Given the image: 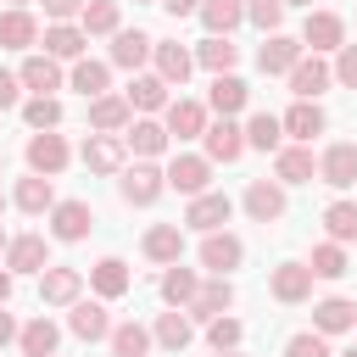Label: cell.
Masks as SVG:
<instances>
[{"mask_svg": "<svg viewBox=\"0 0 357 357\" xmlns=\"http://www.w3.org/2000/svg\"><path fill=\"white\" fill-rule=\"evenodd\" d=\"M307 268H312V279H346V273H351V257H346V245L324 240V245H312Z\"/></svg>", "mask_w": 357, "mask_h": 357, "instance_id": "43", "label": "cell"}, {"mask_svg": "<svg viewBox=\"0 0 357 357\" xmlns=\"http://www.w3.org/2000/svg\"><path fill=\"white\" fill-rule=\"evenodd\" d=\"M17 78H22V89H33V95H56V89L67 84V73H61V61H56V56H45V50H33V56H22V67H17Z\"/></svg>", "mask_w": 357, "mask_h": 357, "instance_id": "19", "label": "cell"}, {"mask_svg": "<svg viewBox=\"0 0 357 357\" xmlns=\"http://www.w3.org/2000/svg\"><path fill=\"white\" fill-rule=\"evenodd\" d=\"M17 346H22V357H56V346H61V329L39 312L33 324H22V335H17Z\"/></svg>", "mask_w": 357, "mask_h": 357, "instance_id": "40", "label": "cell"}, {"mask_svg": "<svg viewBox=\"0 0 357 357\" xmlns=\"http://www.w3.org/2000/svg\"><path fill=\"white\" fill-rule=\"evenodd\" d=\"M11 201H17V212H28V218H45V212H56V184L50 178H39V173H28V178H17V190H11Z\"/></svg>", "mask_w": 357, "mask_h": 357, "instance_id": "26", "label": "cell"}, {"mask_svg": "<svg viewBox=\"0 0 357 357\" xmlns=\"http://www.w3.org/2000/svg\"><path fill=\"white\" fill-rule=\"evenodd\" d=\"M335 84L357 89V45H340V50H335Z\"/></svg>", "mask_w": 357, "mask_h": 357, "instance_id": "50", "label": "cell"}, {"mask_svg": "<svg viewBox=\"0 0 357 357\" xmlns=\"http://www.w3.org/2000/svg\"><path fill=\"white\" fill-rule=\"evenodd\" d=\"M201 156L218 167V162H240L245 156V123H234V117H218V123H206V134H201Z\"/></svg>", "mask_w": 357, "mask_h": 357, "instance_id": "6", "label": "cell"}, {"mask_svg": "<svg viewBox=\"0 0 357 357\" xmlns=\"http://www.w3.org/2000/svg\"><path fill=\"white\" fill-rule=\"evenodd\" d=\"M318 178H324L329 190H351V184H357V145H351V139H335V145L318 156Z\"/></svg>", "mask_w": 357, "mask_h": 357, "instance_id": "17", "label": "cell"}, {"mask_svg": "<svg viewBox=\"0 0 357 357\" xmlns=\"http://www.w3.org/2000/svg\"><path fill=\"white\" fill-rule=\"evenodd\" d=\"M284 357H335V351H329V335H318V329H296V335L284 340Z\"/></svg>", "mask_w": 357, "mask_h": 357, "instance_id": "49", "label": "cell"}, {"mask_svg": "<svg viewBox=\"0 0 357 357\" xmlns=\"http://www.w3.org/2000/svg\"><path fill=\"white\" fill-rule=\"evenodd\" d=\"M128 262L123 257H100L95 268H89V290L100 296V301H117V296H128Z\"/></svg>", "mask_w": 357, "mask_h": 357, "instance_id": "32", "label": "cell"}, {"mask_svg": "<svg viewBox=\"0 0 357 357\" xmlns=\"http://www.w3.org/2000/svg\"><path fill=\"white\" fill-rule=\"evenodd\" d=\"M6 251H11V234H6V229H0V262H6Z\"/></svg>", "mask_w": 357, "mask_h": 357, "instance_id": "56", "label": "cell"}, {"mask_svg": "<svg viewBox=\"0 0 357 357\" xmlns=\"http://www.w3.org/2000/svg\"><path fill=\"white\" fill-rule=\"evenodd\" d=\"M201 268H206V279H229L240 262H245V240L240 234H229V229H218V234H201Z\"/></svg>", "mask_w": 357, "mask_h": 357, "instance_id": "2", "label": "cell"}, {"mask_svg": "<svg viewBox=\"0 0 357 357\" xmlns=\"http://www.w3.org/2000/svg\"><path fill=\"white\" fill-rule=\"evenodd\" d=\"M240 206H245L251 223H279L290 201H284V184H279V178H251L245 195H240Z\"/></svg>", "mask_w": 357, "mask_h": 357, "instance_id": "7", "label": "cell"}, {"mask_svg": "<svg viewBox=\"0 0 357 357\" xmlns=\"http://www.w3.org/2000/svg\"><path fill=\"white\" fill-rule=\"evenodd\" d=\"M22 123H28L33 134L61 128V100H56V95H28V100H22Z\"/></svg>", "mask_w": 357, "mask_h": 357, "instance_id": "45", "label": "cell"}, {"mask_svg": "<svg viewBox=\"0 0 357 357\" xmlns=\"http://www.w3.org/2000/svg\"><path fill=\"white\" fill-rule=\"evenodd\" d=\"M117 195H123V206H156L167 195V173L156 162H134L117 173Z\"/></svg>", "mask_w": 357, "mask_h": 357, "instance_id": "1", "label": "cell"}, {"mask_svg": "<svg viewBox=\"0 0 357 357\" xmlns=\"http://www.w3.org/2000/svg\"><path fill=\"white\" fill-rule=\"evenodd\" d=\"M0 112H22V78L0 67Z\"/></svg>", "mask_w": 357, "mask_h": 357, "instance_id": "51", "label": "cell"}, {"mask_svg": "<svg viewBox=\"0 0 357 357\" xmlns=\"http://www.w3.org/2000/svg\"><path fill=\"white\" fill-rule=\"evenodd\" d=\"M195 67H206L212 78H223V73H234V67H240V45H234V39L206 33V39L195 45Z\"/></svg>", "mask_w": 357, "mask_h": 357, "instance_id": "35", "label": "cell"}, {"mask_svg": "<svg viewBox=\"0 0 357 357\" xmlns=\"http://www.w3.org/2000/svg\"><path fill=\"white\" fill-rule=\"evenodd\" d=\"M301 45H307L312 56L340 50V45H346V17H340V11H307V22H301Z\"/></svg>", "mask_w": 357, "mask_h": 357, "instance_id": "9", "label": "cell"}, {"mask_svg": "<svg viewBox=\"0 0 357 357\" xmlns=\"http://www.w3.org/2000/svg\"><path fill=\"white\" fill-rule=\"evenodd\" d=\"M201 28L206 33H218V39H229L240 22H245V0H201Z\"/></svg>", "mask_w": 357, "mask_h": 357, "instance_id": "37", "label": "cell"}, {"mask_svg": "<svg viewBox=\"0 0 357 357\" xmlns=\"http://www.w3.org/2000/svg\"><path fill=\"white\" fill-rule=\"evenodd\" d=\"M162 173H167V190H178V195H190V201L212 190V162H206V156H195V151H178Z\"/></svg>", "mask_w": 357, "mask_h": 357, "instance_id": "4", "label": "cell"}, {"mask_svg": "<svg viewBox=\"0 0 357 357\" xmlns=\"http://www.w3.org/2000/svg\"><path fill=\"white\" fill-rule=\"evenodd\" d=\"M123 145H128V151H134L139 162H156V156H162V151H167L173 139H167V128H162L156 117H134V123L123 128Z\"/></svg>", "mask_w": 357, "mask_h": 357, "instance_id": "23", "label": "cell"}, {"mask_svg": "<svg viewBox=\"0 0 357 357\" xmlns=\"http://www.w3.org/2000/svg\"><path fill=\"white\" fill-rule=\"evenodd\" d=\"M151 335H156V346H162V351H184V346L195 340V318H190V312H178V307H167V312H156Z\"/></svg>", "mask_w": 357, "mask_h": 357, "instance_id": "33", "label": "cell"}, {"mask_svg": "<svg viewBox=\"0 0 357 357\" xmlns=\"http://www.w3.org/2000/svg\"><path fill=\"white\" fill-rule=\"evenodd\" d=\"M340 357H357V346H346V351H340Z\"/></svg>", "mask_w": 357, "mask_h": 357, "instance_id": "58", "label": "cell"}, {"mask_svg": "<svg viewBox=\"0 0 357 357\" xmlns=\"http://www.w3.org/2000/svg\"><path fill=\"white\" fill-rule=\"evenodd\" d=\"M284 84H290V95H296V100H318V95L335 84V67H329L324 56H301V61L290 67V78H284Z\"/></svg>", "mask_w": 357, "mask_h": 357, "instance_id": "14", "label": "cell"}, {"mask_svg": "<svg viewBox=\"0 0 357 357\" xmlns=\"http://www.w3.org/2000/svg\"><path fill=\"white\" fill-rule=\"evenodd\" d=\"M229 218H234V201H229L223 190H206V195H195V201L184 206V218H178V223H184V229H195V234H218Z\"/></svg>", "mask_w": 357, "mask_h": 357, "instance_id": "8", "label": "cell"}, {"mask_svg": "<svg viewBox=\"0 0 357 357\" xmlns=\"http://www.w3.org/2000/svg\"><path fill=\"white\" fill-rule=\"evenodd\" d=\"M78 156H84V167H89V173H123V167H128V162H123V156H128L123 134H89Z\"/></svg>", "mask_w": 357, "mask_h": 357, "instance_id": "20", "label": "cell"}, {"mask_svg": "<svg viewBox=\"0 0 357 357\" xmlns=\"http://www.w3.org/2000/svg\"><path fill=\"white\" fill-rule=\"evenodd\" d=\"M128 123H134L128 95H100V100H89V128H95V134H123Z\"/></svg>", "mask_w": 357, "mask_h": 357, "instance_id": "31", "label": "cell"}, {"mask_svg": "<svg viewBox=\"0 0 357 357\" xmlns=\"http://www.w3.org/2000/svg\"><path fill=\"white\" fill-rule=\"evenodd\" d=\"M229 307H234V284H229V279H201V290H195V301H190L184 312H190L195 324H212V318H223Z\"/></svg>", "mask_w": 357, "mask_h": 357, "instance_id": "24", "label": "cell"}, {"mask_svg": "<svg viewBox=\"0 0 357 357\" xmlns=\"http://www.w3.org/2000/svg\"><path fill=\"white\" fill-rule=\"evenodd\" d=\"M151 50H156V39L145 33V28H117L112 33V67H123V73H139L145 61H151Z\"/></svg>", "mask_w": 357, "mask_h": 357, "instance_id": "13", "label": "cell"}, {"mask_svg": "<svg viewBox=\"0 0 357 357\" xmlns=\"http://www.w3.org/2000/svg\"><path fill=\"white\" fill-rule=\"evenodd\" d=\"M284 6H307V11H312V0H284Z\"/></svg>", "mask_w": 357, "mask_h": 357, "instance_id": "57", "label": "cell"}, {"mask_svg": "<svg viewBox=\"0 0 357 357\" xmlns=\"http://www.w3.org/2000/svg\"><path fill=\"white\" fill-rule=\"evenodd\" d=\"M39 6H45V17H50V22H78L89 0H39Z\"/></svg>", "mask_w": 357, "mask_h": 357, "instance_id": "52", "label": "cell"}, {"mask_svg": "<svg viewBox=\"0 0 357 357\" xmlns=\"http://www.w3.org/2000/svg\"><path fill=\"white\" fill-rule=\"evenodd\" d=\"M39 301H45V307H73V301H84V273L50 262V268L39 273Z\"/></svg>", "mask_w": 357, "mask_h": 357, "instance_id": "11", "label": "cell"}, {"mask_svg": "<svg viewBox=\"0 0 357 357\" xmlns=\"http://www.w3.org/2000/svg\"><path fill=\"white\" fill-rule=\"evenodd\" d=\"M324 234L335 245H351L357 240V201H329L324 206Z\"/></svg>", "mask_w": 357, "mask_h": 357, "instance_id": "44", "label": "cell"}, {"mask_svg": "<svg viewBox=\"0 0 357 357\" xmlns=\"http://www.w3.org/2000/svg\"><path fill=\"white\" fill-rule=\"evenodd\" d=\"M195 290H201V273H195V268H184V262L162 268V301H167V307L184 312V307L195 301Z\"/></svg>", "mask_w": 357, "mask_h": 357, "instance_id": "38", "label": "cell"}, {"mask_svg": "<svg viewBox=\"0 0 357 357\" xmlns=\"http://www.w3.org/2000/svg\"><path fill=\"white\" fill-rule=\"evenodd\" d=\"M0 212H6V195H0Z\"/></svg>", "mask_w": 357, "mask_h": 357, "instance_id": "63", "label": "cell"}, {"mask_svg": "<svg viewBox=\"0 0 357 357\" xmlns=\"http://www.w3.org/2000/svg\"><path fill=\"white\" fill-rule=\"evenodd\" d=\"M22 156H28V173H39V178H56V173L73 162V145H67V139L50 128V134H28Z\"/></svg>", "mask_w": 357, "mask_h": 357, "instance_id": "3", "label": "cell"}, {"mask_svg": "<svg viewBox=\"0 0 357 357\" xmlns=\"http://www.w3.org/2000/svg\"><path fill=\"white\" fill-rule=\"evenodd\" d=\"M17 335H22V329H17V318H11V312H6V307H0V346H11V340H17Z\"/></svg>", "mask_w": 357, "mask_h": 357, "instance_id": "54", "label": "cell"}, {"mask_svg": "<svg viewBox=\"0 0 357 357\" xmlns=\"http://www.w3.org/2000/svg\"><path fill=\"white\" fill-rule=\"evenodd\" d=\"M162 128H167V139H201V134H206V106H201V100H190V95L167 100Z\"/></svg>", "mask_w": 357, "mask_h": 357, "instance_id": "15", "label": "cell"}, {"mask_svg": "<svg viewBox=\"0 0 357 357\" xmlns=\"http://www.w3.org/2000/svg\"><path fill=\"white\" fill-rule=\"evenodd\" d=\"M11 284H17V273H11V268H6V262H0V307H6V301H11Z\"/></svg>", "mask_w": 357, "mask_h": 357, "instance_id": "55", "label": "cell"}, {"mask_svg": "<svg viewBox=\"0 0 357 357\" xmlns=\"http://www.w3.org/2000/svg\"><path fill=\"white\" fill-rule=\"evenodd\" d=\"M56 357H61V351H56Z\"/></svg>", "mask_w": 357, "mask_h": 357, "instance_id": "64", "label": "cell"}, {"mask_svg": "<svg viewBox=\"0 0 357 357\" xmlns=\"http://www.w3.org/2000/svg\"><path fill=\"white\" fill-rule=\"evenodd\" d=\"M67 329L78 335V340H112V312H106V301L95 296V301H73L67 307Z\"/></svg>", "mask_w": 357, "mask_h": 357, "instance_id": "16", "label": "cell"}, {"mask_svg": "<svg viewBox=\"0 0 357 357\" xmlns=\"http://www.w3.org/2000/svg\"><path fill=\"white\" fill-rule=\"evenodd\" d=\"M206 340H212V351H240V340H245V324L223 312V318H212V324H206Z\"/></svg>", "mask_w": 357, "mask_h": 357, "instance_id": "47", "label": "cell"}, {"mask_svg": "<svg viewBox=\"0 0 357 357\" xmlns=\"http://www.w3.org/2000/svg\"><path fill=\"white\" fill-rule=\"evenodd\" d=\"M11 6H17V11H28V0H11Z\"/></svg>", "mask_w": 357, "mask_h": 357, "instance_id": "60", "label": "cell"}, {"mask_svg": "<svg viewBox=\"0 0 357 357\" xmlns=\"http://www.w3.org/2000/svg\"><path fill=\"white\" fill-rule=\"evenodd\" d=\"M312 329H318V335H346V329H357V301H346V296L312 301Z\"/></svg>", "mask_w": 357, "mask_h": 357, "instance_id": "28", "label": "cell"}, {"mask_svg": "<svg viewBox=\"0 0 357 357\" xmlns=\"http://www.w3.org/2000/svg\"><path fill=\"white\" fill-rule=\"evenodd\" d=\"M273 178H279V184H312V178H318L312 145H279V151H273Z\"/></svg>", "mask_w": 357, "mask_h": 357, "instance_id": "21", "label": "cell"}, {"mask_svg": "<svg viewBox=\"0 0 357 357\" xmlns=\"http://www.w3.org/2000/svg\"><path fill=\"white\" fill-rule=\"evenodd\" d=\"M268 290H273V301L301 307V301H312V268H307V262H279V268L268 273Z\"/></svg>", "mask_w": 357, "mask_h": 357, "instance_id": "12", "label": "cell"}, {"mask_svg": "<svg viewBox=\"0 0 357 357\" xmlns=\"http://www.w3.org/2000/svg\"><path fill=\"white\" fill-rule=\"evenodd\" d=\"M212 357H240V351H212Z\"/></svg>", "mask_w": 357, "mask_h": 357, "instance_id": "59", "label": "cell"}, {"mask_svg": "<svg viewBox=\"0 0 357 357\" xmlns=\"http://www.w3.org/2000/svg\"><path fill=\"white\" fill-rule=\"evenodd\" d=\"M84 45H89V33L78 22H50L45 28V56H56V61H84Z\"/></svg>", "mask_w": 357, "mask_h": 357, "instance_id": "34", "label": "cell"}, {"mask_svg": "<svg viewBox=\"0 0 357 357\" xmlns=\"http://www.w3.org/2000/svg\"><path fill=\"white\" fill-rule=\"evenodd\" d=\"M6 268H11V273H45V268H50V245H45V234H11Z\"/></svg>", "mask_w": 357, "mask_h": 357, "instance_id": "27", "label": "cell"}, {"mask_svg": "<svg viewBox=\"0 0 357 357\" xmlns=\"http://www.w3.org/2000/svg\"><path fill=\"white\" fill-rule=\"evenodd\" d=\"M0 45H6V50H33V45H39V22H33L28 11L6 6V11H0Z\"/></svg>", "mask_w": 357, "mask_h": 357, "instance_id": "39", "label": "cell"}, {"mask_svg": "<svg viewBox=\"0 0 357 357\" xmlns=\"http://www.w3.org/2000/svg\"><path fill=\"white\" fill-rule=\"evenodd\" d=\"M145 6H162V0H145Z\"/></svg>", "mask_w": 357, "mask_h": 357, "instance_id": "61", "label": "cell"}, {"mask_svg": "<svg viewBox=\"0 0 357 357\" xmlns=\"http://www.w3.org/2000/svg\"><path fill=\"white\" fill-rule=\"evenodd\" d=\"M0 173H6V156H0Z\"/></svg>", "mask_w": 357, "mask_h": 357, "instance_id": "62", "label": "cell"}, {"mask_svg": "<svg viewBox=\"0 0 357 357\" xmlns=\"http://www.w3.org/2000/svg\"><path fill=\"white\" fill-rule=\"evenodd\" d=\"M279 123H284V134H290L296 145H312V139L329 128V117H324V106H318V100H296Z\"/></svg>", "mask_w": 357, "mask_h": 357, "instance_id": "25", "label": "cell"}, {"mask_svg": "<svg viewBox=\"0 0 357 357\" xmlns=\"http://www.w3.org/2000/svg\"><path fill=\"white\" fill-rule=\"evenodd\" d=\"M123 95H128V106H134L139 117H151V112H167V84H162L156 73H134Z\"/></svg>", "mask_w": 357, "mask_h": 357, "instance_id": "36", "label": "cell"}, {"mask_svg": "<svg viewBox=\"0 0 357 357\" xmlns=\"http://www.w3.org/2000/svg\"><path fill=\"white\" fill-rule=\"evenodd\" d=\"M245 100H251V89H245V78H234V73L212 78V89H206V112H218V117H240Z\"/></svg>", "mask_w": 357, "mask_h": 357, "instance_id": "30", "label": "cell"}, {"mask_svg": "<svg viewBox=\"0 0 357 357\" xmlns=\"http://www.w3.org/2000/svg\"><path fill=\"white\" fill-rule=\"evenodd\" d=\"M106 346H112V357H151L156 335H151L145 324H134V318H128V324H117V329H112V340H106Z\"/></svg>", "mask_w": 357, "mask_h": 357, "instance_id": "42", "label": "cell"}, {"mask_svg": "<svg viewBox=\"0 0 357 357\" xmlns=\"http://www.w3.org/2000/svg\"><path fill=\"white\" fill-rule=\"evenodd\" d=\"M139 251H145L151 262H162V268L184 262V223H151L145 240H139Z\"/></svg>", "mask_w": 357, "mask_h": 357, "instance_id": "22", "label": "cell"}, {"mask_svg": "<svg viewBox=\"0 0 357 357\" xmlns=\"http://www.w3.org/2000/svg\"><path fill=\"white\" fill-rule=\"evenodd\" d=\"M284 145V123L273 112H251L245 117V151H279Z\"/></svg>", "mask_w": 357, "mask_h": 357, "instance_id": "41", "label": "cell"}, {"mask_svg": "<svg viewBox=\"0 0 357 357\" xmlns=\"http://www.w3.org/2000/svg\"><path fill=\"white\" fill-rule=\"evenodd\" d=\"M106 84H112V61H95V56L73 61V73H67V89H78L84 100H100V95H112Z\"/></svg>", "mask_w": 357, "mask_h": 357, "instance_id": "29", "label": "cell"}, {"mask_svg": "<svg viewBox=\"0 0 357 357\" xmlns=\"http://www.w3.org/2000/svg\"><path fill=\"white\" fill-rule=\"evenodd\" d=\"M307 56V45L301 39H290V33H262V50H257V67L268 73V78H290V67Z\"/></svg>", "mask_w": 357, "mask_h": 357, "instance_id": "10", "label": "cell"}, {"mask_svg": "<svg viewBox=\"0 0 357 357\" xmlns=\"http://www.w3.org/2000/svg\"><path fill=\"white\" fill-rule=\"evenodd\" d=\"M284 0H245V22H257L262 33H279V22H284Z\"/></svg>", "mask_w": 357, "mask_h": 357, "instance_id": "48", "label": "cell"}, {"mask_svg": "<svg viewBox=\"0 0 357 357\" xmlns=\"http://www.w3.org/2000/svg\"><path fill=\"white\" fill-rule=\"evenodd\" d=\"M162 11H167V17H195L201 0H162Z\"/></svg>", "mask_w": 357, "mask_h": 357, "instance_id": "53", "label": "cell"}, {"mask_svg": "<svg viewBox=\"0 0 357 357\" xmlns=\"http://www.w3.org/2000/svg\"><path fill=\"white\" fill-rule=\"evenodd\" d=\"M151 61H156V78H162L167 89H173V84L184 89V78L195 73V50H184L178 39H156V50H151Z\"/></svg>", "mask_w": 357, "mask_h": 357, "instance_id": "18", "label": "cell"}, {"mask_svg": "<svg viewBox=\"0 0 357 357\" xmlns=\"http://www.w3.org/2000/svg\"><path fill=\"white\" fill-rule=\"evenodd\" d=\"M78 28L95 39V33H117L123 28V11H117V0H89L84 6V17H78Z\"/></svg>", "mask_w": 357, "mask_h": 357, "instance_id": "46", "label": "cell"}, {"mask_svg": "<svg viewBox=\"0 0 357 357\" xmlns=\"http://www.w3.org/2000/svg\"><path fill=\"white\" fill-rule=\"evenodd\" d=\"M89 229H95V206H89V201H78V195L56 201V212H50V240L78 245V240H89Z\"/></svg>", "mask_w": 357, "mask_h": 357, "instance_id": "5", "label": "cell"}]
</instances>
